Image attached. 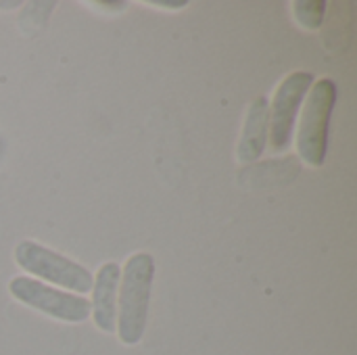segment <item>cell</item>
Returning <instances> with one entry per match:
<instances>
[{
	"label": "cell",
	"instance_id": "5",
	"mask_svg": "<svg viewBox=\"0 0 357 355\" xmlns=\"http://www.w3.org/2000/svg\"><path fill=\"white\" fill-rule=\"evenodd\" d=\"M314 84V75L310 71H295L287 75L272 100V107L268 109V128H270V140L276 151L287 149L291 142V134L295 128L297 111L307 96L310 88Z\"/></svg>",
	"mask_w": 357,
	"mask_h": 355
},
{
	"label": "cell",
	"instance_id": "6",
	"mask_svg": "<svg viewBox=\"0 0 357 355\" xmlns=\"http://www.w3.org/2000/svg\"><path fill=\"white\" fill-rule=\"evenodd\" d=\"M121 280V268L115 262L100 266L92 285V318L102 333H113L117 324V287Z\"/></svg>",
	"mask_w": 357,
	"mask_h": 355
},
{
	"label": "cell",
	"instance_id": "2",
	"mask_svg": "<svg viewBox=\"0 0 357 355\" xmlns=\"http://www.w3.org/2000/svg\"><path fill=\"white\" fill-rule=\"evenodd\" d=\"M337 103V84L331 77L318 80L310 94L303 109L299 136H297V149L305 163L320 167L326 161L328 153V128H331V115Z\"/></svg>",
	"mask_w": 357,
	"mask_h": 355
},
{
	"label": "cell",
	"instance_id": "1",
	"mask_svg": "<svg viewBox=\"0 0 357 355\" xmlns=\"http://www.w3.org/2000/svg\"><path fill=\"white\" fill-rule=\"evenodd\" d=\"M155 278V259L151 253H134L121 274L117 335L123 345H136L144 337L151 289Z\"/></svg>",
	"mask_w": 357,
	"mask_h": 355
},
{
	"label": "cell",
	"instance_id": "3",
	"mask_svg": "<svg viewBox=\"0 0 357 355\" xmlns=\"http://www.w3.org/2000/svg\"><path fill=\"white\" fill-rule=\"evenodd\" d=\"M15 262L27 274H33L42 280L59 285L63 289L75 293H90L94 285V276L84 266L75 264L73 259L46 249L33 241H21L15 249Z\"/></svg>",
	"mask_w": 357,
	"mask_h": 355
},
{
	"label": "cell",
	"instance_id": "4",
	"mask_svg": "<svg viewBox=\"0 0 357 355\" xmlns=\"http://www.w3.org/2000/svg\"><path fill=\"white\" fill-rule=\"evenodd\" d=\"M10 295L21 301L23 305H29L54 320H63V322H84L90 318V301L79 297V295H71L65 291H56L36 278H27V276H15L8 285Z\"/></svg>",
	"mask_w": 357,
	"mask_h": 355
},
{
	"label": "cell",
	"instance_id": "8",
	"mask_svg": "<svg viewBox=\"0 0 357 355\" xmlns=\"http://www.w3.org/2000/svg\"><path fill=\"white\" fill-rule=\"evenodd\" d=\"M295 8V17L297 21L303 25V27H310V29H318L322 25V19H324V10H326V4L320 2V0H299L293 4Z\"/></svg>",
	"mask_w": 357,
	"mask_h": 355
},
{
	"label": "cell",
	"instance_id": "7",
	"mask_svg": "<svg viewBox=\"0 0 357 355\" xmlns=\"http://www.w3.org/2000/svg\"><path fill=\"white\" fill-rule=\"evenodd\" d=\"M268 109L270 105L266 96H259L251 103L247 119H245L243 138L236 149L238 161L253 163L264 155L266 140H268Z\"/></svg>",
	"mask_w": 357,
	"mask_h": 355
}]
</instances>
